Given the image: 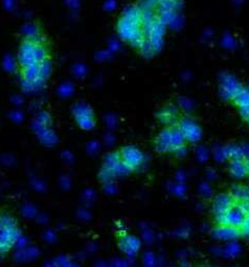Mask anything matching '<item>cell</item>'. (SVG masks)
<instances>
[{"label":"cell","mask_w":249,"mask_h":267,"mask_svg":"<svg viewBox=\"0 0 249 267\" xmlns=\"http://www.w3.org/2000/svg\"><path fill=\"white\" fill-rule=\"evenodd\" d=\"M187 141L178 125L165 126L155 139V148L160 154H176L185 149Z\"/></svg>","instance_id":"obj_1"},{"label":"cell","mask_w":249,"mask_h":267,"mask_svg":"<svg viewBox=\"0 0 249 267\" xmlns=\"http://www.w3.org/2000/svg\"><path fill=\"white\" fill-rule=\"evenodd\" d=\"M18 60L23 69L42 65L46 61V49L42 44H37L25 39L20 48Z\"/></svg>","instance_id":"obj_2"},{"label":"cell","mask_w":249,"mask_h":267,"mask_svg":"<svg viewBox=\"0 0 249 267\" xmlns=\"http://www.w3.org/2000/svg\"><path fill=\"white\" fill-rule=\"evenodd\" d=\"M248 215L247 210L240 204L235 200V204L227 210L224 214L218 219H215L216 224H223L234 228H241L243 222Z\"/></svg>","instance_id":"obj_3"},{"label":"cell","mask_w":249,"mask_h":267,"mask_svg":"<svg viewBox=\"0 0 249 267\" xmlns=\"http://www.w3.org/2000/svg\"><path fill=\"white\" fill-rule=\"evenodd\" d=\"M118 160L128 170H135L145 162V156L135 146L123 147L118 153Z\"/></svg>","instance_id":"obj_4"},{"label":"cell","mask_w":249,"mask_h":267,"mask_svg":"<svg viewBox=\"0 0 249 267\" xmlns=\"http://www.w3.org/2000/svg\"><path fill=\"white\" fill-rule=\"evenodd\" d=\"M187 143H196L202 137V130L200 125L190 116H183L177 123Z\"/></svg>","instance_id":"obj_5"},{"label":"cell","mask_w":249,"mask_h":267,"mask_svg":"<svg viewBox=\"0 0 249 267\" xmlns=\"http://www.w3.org/2000/svg\"><path fill=\"white\" fill-rule=\"evenodd\" d=\"M234 204L235 199L230 192L216 195L212 201V213L214 215V219H218L221 217Z\"/></svg>","instance_id":"obj_6"},{"label":"cell","mask_w":249,"mask_h":267,"mask_svg":"<svg viewBox=\"0 0 249 267\" xmlns=\"http://www.w3.org/2000/svg\"><path fill=\"white\" fill-rule=\"evenodd\" d=\"M157 119L161 124L165 126L176 125L181 118L179 114V110L174 104H167L164 108L160 109L156 115Z\"/></svg>","instance_id":"obj_7"},{"label":"cell","mask_w":249,"mask_h":267,"mask_svg":"<svg viewBox=\"0 0 249 267\" xmlns=\"http://www.w3.org/2000/svg\"><path fill=\"white\" fill-rule=\"evenodd\" d=\"M227 169H229L230 175L237 179L246 178L249 176L248 163L247 160L245 159L241 158L232 159L229 163V166H227Z\"/></svg>","instance_id":"obj_8"},{"label":"cell","mask_w":249,"mask_h":267,"mask_svg":"<svg viewBox=\"0 0 249 267\" xmlns=\"http://www.w3.org/2000/svg\"><path fill=\"white\" fill-rule=\"evenodd\" d=\"M213 235L220 239H234L241 237V231L239 228L223 226V224H216V228L213 231Z\"/></svg>","instance_id":"obj_9"},{"label":"cell","mask_w":249,"mask_h":267,"mask_svg":"<svg viewBox=\"0 0 249 267\" xmlns=\"http://www.w3.org/2000/svg\"><path fill=\"white\" fill-rule=\"evenodd\" d=\"M230 193L236 201L249 202V186L237 185L231 188Z\"/></svg>","instance_id":"obj_10"},{"label":"cell","mask_w":249,"mask_h":267,"mask_svg":"<svg viewBox=\"0 0 249 267\" xmlns=\"http://www.w3.org/2000/svg\"><path fill=\"white\" fill-rule=\"evenodd\" d=\"M234 103L238 108L242 106H249V91L248 90H240L238 93H235L233 97Z\"/></svg>","instance_id":"obj_11"},{"label":"cell","mask_w":249,"mask_h":267,"mask_svg":"<svg viewBox=\"0 0 249 267\" xmlns=\"http://www.w3.org/2000/svg\"><path fill=\"white\" fill-rule=\"evenodd\" d=\"M122 243H125V248H123V250L129 254L136 253L140 247V242L138 241V239L131 236L126 237V239Z\"/></svg>","instance_id":"obj_12"},{"label":"cell","mask_w":249,"mask_h":267,"mask_svg":"<svg viewBox=\"0 0 249 267\" xmlns=\"http://www.w3.org/2000/svg\"><path fill=\"white\" fill-rule=\"evenodd\" d=\"M240 231H241V237L249 238V213H248V215L246 216L245 221L241 226Z\"/></svg>","instance_id":"obj_13"},{"label":"cell","mask_w":249,"mask_h":267,"mask_svg":"<svg viewBox=\"0 0 249 267\" xmlns=\"http://www.w3.org/2000/svg\"><path fill=\"white\" fill-rule=\"evenodd\" d=\"M68 5L72 9H75V8H78V6H79V1L78 0H68Z\"/></svg>","instance_id":"obj_14"},{"label":"cell","mask_w":249,"mask_h":267,"mask_svg":"<svg viewBox=\"0 0 249 267\" xmlns=\"http://www.w3.org/2000/svg\"><path fill=\"white\" fill-rule=\"evenodd\" d=\"M4 4L7 9H12L14 7V0H5Z\"/></svg>","instance_id":"obj_15"},{"label":"cell","mask_w":249,"mask_h":267,"mask_svg":"<svg viewBox=\"0 0 249 267\" xmlns=\"http://www.w3.org/2000/svg\"><path fill=\"white\" fill-rule=\"evenodd\" d=\"M114 7H115V1H114V0H109V1L106 3V8L107 9H113Z\"/></svg>","instance_id":"obj_16"},{"label":"cell","mask_w":249,"mask_h":267,"mask_svg":"<svg viewBox=\"0 0 249 267\" xmlns=\"http://www.w3.org/2000/svg\"><path fill=\"white\" fill-rule=\"evenodd\" d=\"M247 163H248V173H249V160H247ZM249 177V176H248Z\"/></svg>","instance_id":"obj_17"}]
</instances>
